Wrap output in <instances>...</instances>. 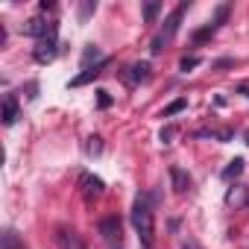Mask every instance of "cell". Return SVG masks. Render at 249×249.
<instances>
[{"label": "cell", "mask_w": 249, "mask_h": 249, "mask_svg": "<svg viewBox=\"0 0 249 249\" xmlns=\"http://www.w3.org/2000/svg\"><path fill=\"white\" fill-rule=\"evenodd\" d=\"M132 226L138 231L141 249H153L156 246V214H153V205H150L147 194H138L135 202H132Z\"/></svg>", "instance_id": "1"}, {"label": "cell", "mask_w": 249, "mask_h": 249, "mask_svg": "<svg viewBox=\"0 0 249 249\" xmlns=\"http://www.w3.org/2000/svg\"><path fill=\"white\" fill-rule=\"evenodd\" d=\"M56 53H59V24L53 21V24H50V33H47L44 38H38V44H36V50H33V59L41 62V65H47V62L56 59Z\"/></svg>", "instance_id": "2"}, {"label": "cell", "mask_w": 249, "mask_h": 249, "mask_svg": "<svg viewBox=\"0 0 249 249\" xmlns=\"http://www.w3.org/2000/svg\"><path fill=\"white\" fill-rule=\"evenodd\" d=\"M150 73H153L150 62H132V65L123 71L120 76H123V82H126V85H141V82H147V79H150Z\"/></svg>", "instance_id": "3"}, {"label": "cell", "mask_w": 249, "mask_h": 249, "mask_svg": "<svg viewBox=\"0 0 249 249\" xmlns=\"http://www.w3.org/2000/svg\"><path fill=\"white\" fill-rule=\"evenodd\" d=\"M79 188H82V196L85 199H97V196H103L106 182L100 176H94V173H79Z\"/></svg>", "instance_id": "4"}, {"label": "cell", "mask_w": 249, "mask_h": 249, "mask_svg": "<svg viewBox=\"0 0 249 249\" xmlns=\"http://www.w3.org/2000/svg\"><path fill=\"white\" fill-rule=\"evenodd\" d=\"M185 9H188V3L182 0V3H179V6H176V9H173L170 15H167V21H164V30L159 33V36H161L164 41H170V38H173V36L179 33V27H182V18H185Z\"/></svg>", "instance_id": "5"}, {"label": "cell", "mask_w": 249, "mask_h": 249, "mask_svg": "<svg viewBox=\"0 0 249 249\" xmlns=\"http://www.w3.org/2000/svg\"><path fill=\"white\" fill-rule=\"evenodd\" d=\"M56 243H59L62 249H85V243L79 240V234H76L73 229H68V226H59V229H56Z\"/></svg>", "instance_id": "6"}, {"label": "cell", "mask_w": 249, "mask_h": 249, "mask_svg": "<svg viewBox=\"0 0 249 249\" xmlns=\"http://www.w3.org/2000/svg\"><path fill=\"white\" fill-rule=\"evenodd\" d=\"M100 234H103V240H120V220H117V214H108V217H103L100 220Z\"/></svg>", "instance_id": "7"}, {"label": "cell", "mask_w": 249, "mask_h": 249, "mask_svg": "<svg viewBox=\"0 0 249 249\" xmlns=\"http://www.w3.org/2000/svg\"><path fill=\"white\" fill-rule=\"evenodd\" d=\"M106 65H108V59H106V62H100V65H94V68H85L79 76H73V79H71V85H73V88H79V85H88L91 79H97V76L103 73V68H106Z\"/></svg>", "instance_id": "8"}, {"label": "cell", "mask_w": 249, "mask_h": 249, "mask_svg": "<svg viewBox=\"0 0 249 249\" xmlns=\"http://www.w3.org/2000/svg\"><path fill=\"white\" fill-rule=\"evenodd\" d=\"M170 182H173V191H176V194H185V191L191 188V176H188L179 164L170 167Z\"/></svg>", "instance_id": "9"}, {"label": "cell", "mask_w": 249, "mask_h": 249, "mask_svg": "<svg viewBox=\"0 0 249 249\" xmlns=\"http://www.w3.org/2000/svg\"><path fill=\"white\" fill-rule=\"evenodd\" d=\"M50 24H53V21H47V24H44L41 18H30V21L24 24V36H36V38H44V36L50 33Z\"/></svg>", "instance_id": "10"}, {"label": "cell", "mask_w": 249, "mask_h": 249, "mask_svg": "<svg viewBox=\"0 0 249 249\" xmlns=\"http://www.w3.org/2000/svg\"><path fill=\"white\" fill-rule=\"evenodd\" d=\"M15 120H18V97L15 94H6L3 97V123H6V126H12Z\"/></svg>", "instance_id": "11"}, {"label": "cell", "mask_w": 249, "mask_h": 249, "mask_svg": "<svg viewBox=\"0 0 249 249\" xmlns=\"http://www.w3.org/2000/svg\"><path fill=\"white\" fill-rule=\"evenodd\" d=\"M91 62H106V56H103V50L100 47H94V44H88L85 50H82V68H91Z\"/></svg>", "instance_id": "12"}, {"label": "cell", "mask_w": 249, "mask_h": 249, "mask_svg": "<svg viewBox=\"0 0 249 249\" xmlns=\"http://www.w3.org/2000/svg\"><path fill=\"white\" fill-rule=\"evenodd\" d=\"M0 249H27V246H24V240L18 237V231L6 229V231H3V243H0Z\"/></svg>", "instance_id": "13"}, {"label": "cell", "mask_w": 249, "mask_h": 249, "mask_svg": "<svg viewBox=\"0 0 249 249\" xmlns=\"http://www.w3.org/2000/svg\"><path fill=\"white\" fill-rule=\"evenodd\" d=\"M240 173H243V159H234V161H229V164L223 167V179H226V182L237 179Z\"/></svg>", "instance_id": "14"}, {"label": "cell", "mask_w": 249, "mask_h": 249, "mask_svg": "<svg viewBox=\"0 0 249 249\" xmlns=\"http://www.w3.org/2000/svg\"><path fill=\"white\" fill-rule=\"evenodd\" d=\"M159 12H161V3H159V0H150V3H144V24H156Z\"/></svg>", "instance_id": "15"}, {"label": "cell", "mask_w": 249, "mask_h": 249, "mask_svg": "<svg viewBox=\"0 0 249 249\" xmlns=\"http://www.w3.org/2000/svg\"><path fill=\"white\" fill-rule=\"evenodd\" d=\"M229 12H231V3H220V6H217V15L211 18V27H214V30H220V27H223V21L229 18Z\"/></svg>", "instance_id": "16"}, {"label": "cell", "mask_w": 249, "mask_h": 249, "mask_svg": "<svg viewBox=\"0 0 249 249\" xmlns=\"http://www.w3.org/2000/svg\"><path fill=\"white\" fill-rule=\"evenodd\" d=\"M85 153H88V156H100V153H103V138L91 135V138L85 141Z\"/></svg>", "instance_id": "17"}, {"label": "cell", "mask_w": 249, "mask_h": 249, "mask_svg": "<svg viewBox=\"0 0 249 249\" xmlns=\"http://www.w3.org/2000/svg\"><path fill=\"white\" fill-rule=\"evenodd\" d=\"M182 108H188V100L185 97H179V100H173L167 108H164V117H173V114H179Z\"/></svg>", "instance_id": "18"}, {"label": "cell", "mask_w": 249, "mask_h": 249, "mask_svg": "<svg viewBox=\"0 0 249 249\" xmlns=\"http://www.w3.org/2000/svg\"><path fill=\"white\" fill-rule=\"evenodd\" d=\"M97 9V3H94V0H85V3L79 6V24H85L88 18H91V12Z\"/></svg>", "instance_id": "19"}, {"label": "cell", "mask_w": 249, "mask_h": 249, "mask_svg": "<svg viewBox=\"0 0 249 249\" xmlns=\"http://www.w3.org/2000/svg\"><path fill=\"white\" fill-rule=\"evenodd\" d=\"M214 33H217V30L208 24V27H202V30H196V33H194V41L199 44V41H205V38H208V36H214Z\"/></svg>", "instance_id": "20"}, {"label": "cell", "mask_w": 249, "mask_h": 249, "mask_svg": "<svg viewBox=\"0 0 249 249\" xmlns=\"http://www.w3.org/2000/svg\"><path fill=\"white\" fill-rule=\"evenodd\" d=\"M196 65H199V59H196V56H185V59L179 62V71H185V73H188V71H194Z\"/></svg>", "instance_id": "21"}, {"label": "cell", "mask_w": 249, "mask_h": 249, "mask_svg": "<svg viewBox=\"0 0 249 249\" xmlns=\"http://www.w3.org/2000/svg\"><path fill=\"white\" fill-rule=\"evenodd\" d=\"M176 132H179V129H176V126H164V129H161V132H159V138H161V144H170V141H173V138H176Z\"/></svg>", "instance_id": "22"}, {"label": "cell", "mask_w": 249, "mask_h": 249, "mask_svg": "<svg viewBox=\"0 0 249 249\" xmlns=\"http://www.w3.org/2000/svg\"><path fill=\"white\" fill-rule=\"evenodd\" d=\"M97 106H100V108H108V106H111V94L100 88V91H97Z\"/></svg>", "instance_id": "23"}, {"label": "cell", "mask_w": 249, "mask_h": 249, "mask_svg": "<svg viewBox=\"0 0 249 249\" xmlns=\"http://www.w3.org/2000/svg\"><path fill=\"white\" fill-rule=\"evenodd\" d=\"M164 44H167V41H164L161 36H156V38H153V44H150V53H156V56H159V53L164 50Z\"/></svg>", "instance_id": "24"}, {"label": "cell", "mask_w": 249, "mask_h": 249, "mask_svg": "<svg viewBox=\"0 0 249 249\" xmlns=\"http://www.w3.org/2000/svg\"><path fill=\"white\" fill-rule=\"evenodd\" d=\"M182 249H202V246H199L194 237H188V240H182Z\"/></svg>", "instance_id": "25"}, {"label": "cell", "mask_w": 249, "mask_h": 249, "mask_svg": "<svg viewBox=\"0 0 249 249\" xmlns=\"http://www.w3.org/2000/svg\"><path fill=\"white\" fill-rule=\"evenodd\" d=\"M246 144H249V132H246Z\"/></svg>", "instance_id": "26"}]
</instances>
